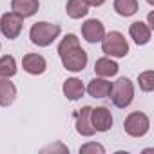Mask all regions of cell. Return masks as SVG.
Wrapping results in <instances>:
<instances>
[{"instance_id":"1","label":"cell","mask_w":154,"mask_h":154,"mask_svg":"<svg viewBox=\"0 0 154 154\" xmlns=\"http://www.w3.org/2000/svg\"><path fill=\"white\" fill-rule=\"evenodd\" d=\"M62 33V27L58 24L51 22H36L29 29V38L38 47H49Z\"/></svg>"},{"instance_id":"2","label":"cell","mask_w":154,"mask_h":154,"mask_svg":"<svg viewBox=\"0 0 154 154\" xmlns=\"http://www.w3.org/2000/svg\"><path fill=\"white\" fill-rule=\"evenodd\" d=\"M102 53L111 58H125L129 54V42L120 31L105 33L102 38Z\"/></svg>"},{"instance_id":"3","label":"cell","mask_w":154,"mask_h":154,"mask_svg":"<svg viewBox=\"0 0 154 154\" xmlns=\"http://www.w3.org/2000/svg\"><path fill=\"white\" fill-rule=\"evenodd\" d=\"M109 98L112 100L114 107L118 109H125L132 103L134 100V85L132 82L127 78V76H122L116 82H112V89H111V94Z\"/></svg>"},{"instance_id":"4","label":"cell","mask_w":154,"mask_h":154,"mask_svg":"<svg viewBox=\"0 0 154 154\" xmlns=\"http://www.w3.org/2000/svg\"><path fill=\"white\" fill-rule=\"evenodd\" d=\"M123 131L131 138H143L150 131V118L145 112H141V111H134V112H131L125 118Z\"/></svg>"},{"instance_id":"5","label":"cell","mask_w":154,"mask_h":154,"mask_svg":"<svg viewBox=\"0 0 154 154\" xmlns=\"http://www.w3.org/2000/svg\"><path fill=\"white\" fill-rule=\"evenodd\" d=\"M22 27H24V18L13 11H8L0 17V33L9 40L18 38L22 33Z\"/></svg>"},{"instance_id":"6","label":"cell","mask_w":154,"mask_h":154,"mask_svg":"<svg viewBox=\"0 0 154 154\" xmlns=\"http://www.w3.org/2000/svg\"><path fill=\"white\" fill-rule=\"evenodd\" d=\"M60 60H62V65L67 71H71V72H80V71L85 69V65L89 62V56H87V53L82 47H76V49L62 54Z\"/></svg>"},{"instance_id":"7","label":"cell","mask_w":154,"mask_h":154,"mask_svg":"<svg viewBox=\"0 0 154 154\" xmlns=\"http://www.w3.org/2000/svg\"><path fill=\"white\" fill-rule=\"evenodd\" d=\"M103 35H105V26L102 24V20H98V18H89V20H85V22L82 24V36H84L85 42H89V44H98V42H102Z\"/></svg>"},{"instance_id":"8","label":"cell","mask_w":154,"mask_h":154,"mask_svg":"<svg viewBox=\"0 0 154 154\" xmlns=\"http://www.w3.org/2000/svg\"><path fill=\"white\" fill-rule=\"evenodd\" d=\"M91 109L93 107L85 105V107H82L78 112L74 114V129H76V132H78L80 136H85V138H91L96 132L93 123H91Z\"/></svg>"},{"instance_id":"9","label":"cell","mask_w":154,"mask_h":154,"mask_svg":"<svg viewBox=\"0 0 154 154\" xmlns=\"http://www.w3.org/2000/svg\"><path fill=\"white\" fill-rule=\"evenodd\" d=\"M91 123L96 132H107L112 129V114L107 107H93L91 109Z\"/></svg>"},{"instance_id":"10","label":"cell","mask_w":154,"mask_h":154,"mask_svg":"<svg viewBox=\"0 0 154 154\" xmlns=\"http://www.w3.org/2000/svg\"><path fill=\"white\" fill-rule=\"evenodd\" d=\"M22 67H24V71H26L27 74H31V76H40V74L45 72L47 62H45V58H44L42 54H38V53H27V54H24V58H22Z\"/></svg>"},{"instance_id":"11","label":"cell","mask_w":154,"mask_h":154,"mask_svg":"<svg viewBox=\"0 0 154 154\" xmlns=\"http://www.w3.org/2000/svg\"><path fill=\"white\" fill-rule=\"evenodd\" d=\"M111 89H112V82H109V78L96 76V78H93L87 84L85 93H89V96H93V98H109Z\"/></svg>"},{"instance_id":"12","label":"cell","mask_w":154,"mask_h":154,"mask_svg":"<svg viewBox=\"0 0 154 154\" xmlns=\"http://www.w3.org/2000/svg\"><path fill=\"white\" fill-rule=\"evenodd\" d=\"M62 93L69 102H78L85 94V85L80 78H67L62 85Z\"/></svg>"},{"instance_id":"13","label":"cell","mask_w":154,"mask_h":154,"mask_svg":"<svg viewBox=\"0 0 154 154\" xmlns=\"http://www.w3.org/2000/svg\"><path fill=\"white\" fill-rule=\"evenodd\" d=\"M118 71H120V65L111 56H102L94 62V72L96 76H102V78H112V76L118 74Z\"/></svg>"},{"instance_id":"14","label":"cell","mask_w":154,"mask_h":154,"mask_svg":"<svg viewBox=\"0 0 154 154\" xmlns=\"http://www.w3.org/2000/svg\"><path fill=\"white\" fill-rule=\"evenodd\" d=\"M129 36L132 38V42L136 45H145L150 42V36H152V29L145 24V22H132L131 27H129Z\"/></svg>"},{"instance_id":"15","label":"cell","mask_w":154,"mask_h":154,"mask_svg":"<svg viewBox=\"0 0 154 154\" xmlns=\"http://www.w3.org/2000/svg\"><path fill=\"white\" fill-rule=\"evenodd\" d=\"M40 2L38 0H11V11L20 15L22 18H29L38 13Z\"/></svg>"},{"instance_id":"16","label":"cell","mask_w":154,"mask_h":154,"mask_svg":"<svg viewBox=\"0 0 154 154\" xmlns=\"http://www.w3.org/2000/svg\"><path fill=\"white\" fill-rule=\"evenodd\" d=\"M17 100V85L9 78H0V107H9Z\"/></svg>"},{"instance_id":"17","label":"cell","mask_w":154,"mask_h":154,"mask_svg":"<svg viewBox=\"0 0 154 154\" xmlns=\"http://www.w3.org/2000/svg\"><path fill=\"white\" fill-rule=\"evenodd\" d=\"M65 13H67V17L72 18V20H80V18L87 17L89 6L84 2V0H67V4H65Z\"/></svg>"},{"instance_id":"18","label":"cell","mask_w":154,"mask_h":154,"mask_svg":"<svg viewBox=\"0 0 154 154\" xmlns=\"http://www.w3.org/2000/svg\"><path fill=\"white\" fill-rule=\"evenodd\" d=\"M116 15L123 17V18H129V17H134L140 9V4H138V0H114V4H112Z\"/></svg>"},{"instance_id":"19","label":"cell","mask_w":154,"mask_h":154,"mask_svg":"<svg viewBox=\"0 0 154 154\" xmlns=\"http://www.w3.org/2000/svg\"><path fill=\"white\" fill-rule=\"evenodd\" d=\"M18 71L17 67V58L13 54H4L0 56V78H11Z\"/></svg>"},{"instance_id":"20","label":"cell","mask_w":154,"mask_h":154,"mask_svg":"<svg viewBox=\"0 0 154 154\" xmlns=\"http://www.w3.org/2000/svg\"><path fill=\"white\" fill-rule=\"evenodd\" d=\"M76 47H80V40H78V36H76V35L69 33V35H65V36L60 40V44H58V54L62 56V54H65V53L76 49Z\"/></svg>"},{"instance_id":"21","label":"cell","mask_w":154,"mask_h":154,"mask_svg":"<svg viewBox=\"0 0 154 154\" xmlns=\"http://www.w3.org/2000/svg\"><path fill=\"white\" fill-rule=\"evenodd\" d=\"M138 85L143 93H152L154 91V71H143L138 74Z\"/></svg>"},{"instance_id":"22","label":"cell","mask_w":154,"mask_h":154,"mask_svg":"<svg viewBox=\"0 0 154 154\" xmlns=\"http://www.w3.org/2000/svg\"><path fill=\"white\" fill-rule=\"evenodd\" d=\"M80 154H105V147L102 143H96V141H89V143H84L80 149Z\"/></svg>"},{"instance_id":"23","label":"cell","mask_w":154,"mask_h":154,"mask_svg":"<svg viewBox=\"0 0 154 154\" xmlns=\"http://www.w3.org/2000/svg\"><path fill=\"white\" fill-rule=\"evenodd\" d=\"M49 150H53V152H54V150H60L62 154H65V152L69 154V149H67L65 145H62V143H54V145H49V147L42 149V152H49Z\"/></svg>"},{"instance_id":"24","label":"cell","mask_w":154,"mask_h":154,"mask_svg":"<svg viewBox=\"0 0 154 154\" xmlns=\"http://www.w3.org/2000/svg\"><path fill=\"white\" fill-rule=\"evenodd\" d=\"M84 2L89 6V8H100V6H103L107 0H84Z\"/></svg>"},{"instance_id":"25","label":"cell","mask_w":154,"mask_h":154,"mask_svg":"<svg viewBox=\"0 0 154 154\" xmlns=\"http://www.w3.org/2000/svg\"><path fill=\"white\" fill-rule=\"evenodd\" d=\"M150 29H154V11H150L149 13V17H147V22H145Z\"/></svg>"},{"instance_id":"26","label":"cell","mask_w":154,"mask_h":154,"mask_svg":"<svg viewBox=\"0 0 154 154\" xmlns=\"http://www.w3.org/2000/svg\"><path fill=\"white\" fill-rule=\"evenodd\" d=\"M147 4L149 6H154V0H147Z\"/></svg>"},{"instance_id":"27","label":"cell","mask_w":154,"mask_h":154,"mask_svg":"<svg viewBox=\"0 0 154 154\" xmlns=\"http://www.w3.org/2000/svg\"><path fill=\"white\" fill-rule=\"evenodd\" d=\"M0 47H2V44H0Z\"/></svg>"}]
</instances>
